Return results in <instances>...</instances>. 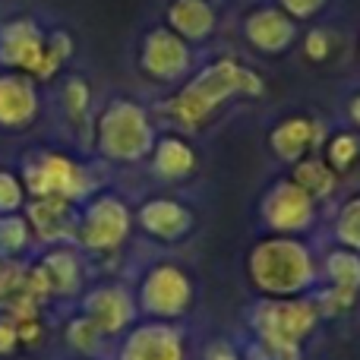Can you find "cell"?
<instances>
[{"label":"cell","mask_w":360,"mask_h":360,"mask_svg":"<svg viewBox=\"0 0 360 360\" xmlns=\"http://www.w3.org/2000/svg\"><path fill=\"white\" fill-rule=\"evenodd\" d=\"M351 114H354V120H357V124H360V95H357V98H354V105H351Z\"/></svg>","instance_id":"cell-3"},{"label":"cell","mask_w":360,"mask_h":360,"mask_svg":"<svg viewBox=\"0 0 360 360\" xmlns=\"http://www.w3.org/2000/svg\"><path fill=\"white\" fill-rule=\"evenodd\" d=\"M342 240L345 243H351L354 250H360V196L357 199H351L348 202V209L342 212Z\"/></svg>","instance_id":"cell-1"},{"label":"cell","mask_w":360,"mask_h":360,"mask_svg":"<svg viewBox=\"0 0 360 360\" xmlns=\"http://www.w3.org/2000/svg\"><path fill=\"white\" fill-rule=\"evenodd\" d=\"M354 158H357V139L354 136H338L335 143H332V165H335V168H348Z\"/></svg>","instance_id":"cell-2"}]
</instances>
